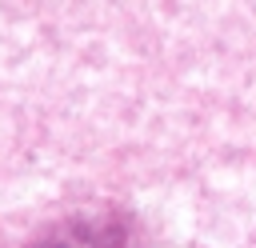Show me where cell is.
<instances>
[{"mask_svg":"<svg viewBox=\"0 0 256 248\" xmlns=\"http://www.w3.org/2000/svg\"><path fill=\"white\" fill-rule=\"evenodd\" d=\"M32 248H120L116 236H108V228L88 224V220H68L56 224L52 232H44Z\"/></svg>","mask_w":256,"mask_h":248,"instance_id":"6da1fadb","label":"cell"}]
</instances>
